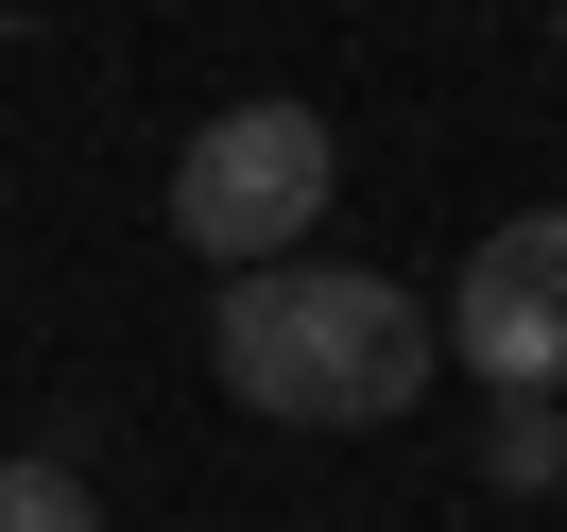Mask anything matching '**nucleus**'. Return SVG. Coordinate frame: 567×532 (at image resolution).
I'll list each match as a JSON object with an SVG mask.
<instances>
[{
    "mask_svg": "<svg viewBox=\"0 0 567 532\" xmlns=\"http://www.w3.org/2000/svg\"><path fill=\"white\" fill-rule=\"evenodd\" d=\"M207 344H224V378H241V413H276V429H379V413H413V378H430L447 326H430L395 275L258 258V275H224Z\"/></svg>",
    "mask_w": 567,
    "mask_h": 532,
    "instance_id": "obj_1",
    "label": "nucleus"
},
{
    "mask_svg": "<svg viewBox=\"0 0 567 532\" xmlns=\"http://www.w3.org/2000/svg\"><path fill=\"white\" fill-rule=\"evenodd\" d=\"M327 189H344V138L310 104H224L207 138L173 155V241L207 275H258V258H310Z\"/></svg>",
    "mask_w": 567,
    "mask_h": 532,
    "instance_id": "obj_2",
    "label": "nucleus"
},
{
    "mask_svg": "<svg viewBox=\"0 0 567 532\" xmlns=\"http://www.w3.org/2000/svg\"><path fill=\"white\" fill-rule=\"evenodd\" d=\"M430 326L482 361V395H567V207H516V223L447 275Z\"/></svg>",
    "mask_w": 567,
    "mask_h": 532,
    "instance_id": "obj_3",
    "label": "nucleus"
},
{
    "mask_svg": "<svg viewBox=\"0 0 567 532\" xmlns=\"http://www.w3.org/2000/svg\"><path fill=\"white\" fill-rule=\"evenodd\" d=\"M482 481L498 498H550L567 481V413H550V395H498V413H482Z\"/></svg>",
    "mask_w": 567,
    "mask_h": 532,
    "instance_id": "obj_4",
    "label": "nucleus"
},
{
    "mask_svg": "<svg viewBox=\"0 0 567 532\" xmlns=\"http://www.w3.org/2000/svg\"><path fill=\"white\" fill-rule=\"evenodd\" d=\"M0 532H104L86 463H70V447H18V463H0Z\"/></svg>",
    "mask_w": 567,
    "mask_h": 532,
    "instance_id": "obj_5",
    "label": "nucleus"
},
{
    "mask_svg": "<svg viewBox=\"0 0 567 532\" xmlns=\"http://www.w3.org/2000/svg\"><path fill=\"white\" fill-rule=\"evenodd\" d=\"M550 52H567V0H550Z\"/></svg>",
    "mask_w": 567,
    "mask_h": 532,
    "instance_id": "obj_6",
    "label": "nucleus"
}]
</instances>
